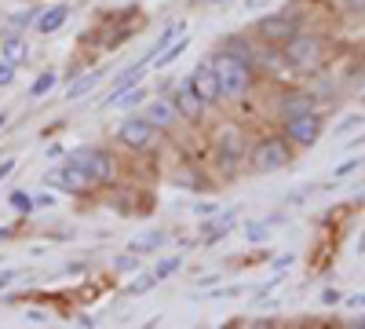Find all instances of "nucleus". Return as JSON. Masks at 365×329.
I'll use <instances>...</instances> for the list:
<instances>
[{
    "instance_id": "1",
    "label": "nucleus",
    "mask_w": 365,
    "mask_h": 329,
    "mask_svg": "<svg viewBox=\"0 0 365 329\" xmlns=\"http://www.w3.org/2000/svg\"><path fill=\"white\" fill-rule=\"evenodd\" d=\"M212 70H216V77H220L223 96L241 99V96H245L249 88H252V74H249V66L241 63L234 51H220L216 59H212Z\"/></svg>"
},
{
    "instance_id": "2",
    "label": "nucleus",
    "mask_w": 365,
    "mask_h": 329,
    "mask_svg": "<svg viewBox=\"0 0 365 329\" xmlns=\"http://www.w3.org/2000/svg\"><path fill=\"white\" fill-rule=\"evenodd\" d=\"M73 168H81L91 183H106V179L113 176V161L106 151H99V146H77V151L66 158Z\"/></svg>"
},
{
    "instance_id": "3",
    "label": "nucleus",
    "mask_w": 365,
    "mask_h": 329,
    "mask_svg": "<svg viewBox=\"0 0 365 329\" xmlns=\"http://www.w3.org/2000/svg\"><path fill=\"white\" fill-rule=\"evenodd\" d=\"M282 48H285L282 59H289L296 70H311V66L322 63V41H318L314 34H296V37H292L289 44H282Z\"/></svg>"
},
{
    "instance_id": "4",
    "label": "nucleus",
    "mask_w": 365,
    "mask_h": 329,
    "mask_svg": "<svg viewBox=\"0 0 365 329\" xmlns=\"http://www.w3.org/2000/svg\"><path fill=\"white\" fill-rule=\"evenodd\" d=\"M292 161V151H289V139H263L252 154V165L256 172H274V168H285Z\"/></svg>"
},
{
    "instance_id": "5",
    "label": "nucleus",
    "mask_w": 365,
    "mask_h": 329,
    "mask_svg": "<svg viewBox=\"0 0 365 329\" xmlns=\"http://www.w3.org/2000/svg\"><path fill=\"white\" fill-rule=\"evenodd\" d=\"M322 117L311 110V113H296V117H289V125H285V136H289V143H296V146H314L318 143V136H322Z\"/></svg>"
},
{
    "instance_id": "6",
    "label": "nucleus",
    "mask_w": 365,
    "mask_h": 329,
    "mask_svg": "<svg viewBox=\"0 0 365 329\" xmlns=\"http://www.w3.org/2000/svg\"><path fill=\"white\" fill-rule=\"evenodd\" d=\"M154 136H158V128L150 125L146 117H128V121L117 128V139L125 146H135V151H146V146L154 143Z\"/></svg>"
},
{
    "instance_id": "7",
    "label": "nucleus",
    "mask_w": 365,
    "mask_h": 329,
    "mask_svg": "<svg viewBox=\"0 0 365 329\" xmlns=\"http://www.w3.org/2000/svg\"><path fill=\"white\" fill-rule=\"evenodd\" d=\"M172 103H175L179 117H187V121H197V117L205 113V106H208V103L197 96V88H194V81H190V77L175 88V99H172Z\"/></svg>"
},
{
    "instance_id": "8",
    "label": "nucleus",
    "mask_w": 365,
    "mask_h": 329,
    "mask_svg": "<svg viewBox=\"0 0 365 329\" xmlns=\"http://www.w3.org/2000/svg\"><path fill=\"white\" fill-rule=\"evenodd\" d=\"M256 29H259V37L270 41V44H289L296 37V22L289 15H267V19H259Z\"/></svg>"
},
{
    "instance_id": "9",
    "label": "nucleus",
    "mask_w": 365,
    "mask_h": 329,
    "mask_svg": "<svg viewBox=\"0 0 365 329\" xmlns=\"http://www.w3.org/2000/svg\"><path fill=\"white\" fill-rule=\"evenodd\" d=\"M48 183L51 187H58V191H70V194H81L91 179L81 172V168H73L70 161H66V168H55V172H48Z\"/></svg>"
},
{
    "instance_id": "10",
    "label": "nucleus",
    "mask_w": 365,
    "mask_h": 329,
    "mask_svg": "<svg viewBox=\"0 0 365 329\" xmlns=\"http://www.w3.org/2000/svg\"><path fill=\"white\" fill-rule=\"evenodd\" d=\"M190 81H194V88H197V96H201L205 103H220V96H223V88H220V77H216V70H212V63L197 66Z\"/></svg>"
},
{
    "instance_id": "11",
    "label": "nucleus",
    "mask_w": 365,
    "mask_h": 329,
    "mask_svg": "<svg viewBox=\"0 0 365 329\" xmlns=\"http://www.w3.org/2000/svg\"><path fill=\"white\" fill-rule=\"evenodd\" d=\"M143 117L154 128H172L175 125V117H179V110H175V103H165V99H158V103H150L146 110H143Z\"/></svg>"
},
{
    "instance_id": "12",
    "label": "nucleus",
    "mask_w": 365,
    "mask_h": 329,
    "mask_svg": "<svg viewBox=\"0 0 365 329\" xmlns=\"http://www.w3.org/2000/svg\"><path fill=\"white\" fill-rule=\"evenodd\" d=\"M70 19V8L66 4H58V8H48L37 15V34H55V29H63Z\"/></svg>"
},
{
    "instance_id": "13",
    "label": "nucleus",
    "mask_w": 365,
    "mask_h": 329,
    "mask_svg": "<svg viewBox=\"0 0 365 329\" xmlns=\"http://www.w3.org/2000/svg\"><path fill=\"white\" fill-rule=\"evenodd\" d=\"M241 154H245V143H241V136L234 128H227L220 136V158H223V165H234Z\"/></svg>"
},
{
    "instance_id": "14",
    "label": "nucleus",
    "mask_w": 365,
    "mask_h": 329,
    "mask_svg": "<svg viewBox=\"0 0 365 329\" xmlns=\"http://www.w3.org/2000/svg\"><path fill=\"white\" fill-rule=\"evenodd\" d=\"M314 110V96L311 92H292L282 99V113L285 117H296V113H311Z\"/></svg>"
},
{
    "instance_id": "15",
    "label": "nucleus",
    "mask_w": 365,
    "mask_h": 329,
    "mask_svg": "<svg viewBox=\"0 0 365 329\" xmlns=\"http://www.w3.org/2000/svg\"><path fill=\"white\" fill-rule=\"evenodd\" d=\"M99 81H103V74H99V70H91V74L77 77V81H73V84L66 88V99H70V103H73V99H84V96L91 92V88L99 84Z\"/></svg>"
},
{
    "instance_id": "16",
    "label": "nucleus",
    "mask_w": 365,
    "mask_h": 329,
    "mask_svg": "<svg viewBox=\"0 0 365 329\" xmlns=\"http://www.w3.org/2000/svg\"><path fill=\"white\" fill-rule=\"evenodd\" d=\"M161 242H165V231H150V234L135 238V242L128 246V253H135V256H139V253H154Z\"/></svg>"
},
{
    "instance_id": "17",
    "label": "nucleus",
    "mask_w": 365,
    "mask_h": 329,
    "mask_svg": "<svg viewBox=\"0 0 365 329\" xmlns=\"http://www.w3.org/2000/svg\"><path fill=\"white\" fill-rule=\"evenodd\" d=\"M22 55H26V41L22 37H8L4 44H0V59H8V63H22Z\"/></svg>"
},
{
    "instance_id": "18",
    "label": "nucleus",
    "mask_w": 365,
    "mask_h": 329,
    "mask_svg": "<svg viewBox=\"0 0 365 329\" xmlns=\"http://www.w3.org/2000/svg\"><path fill=\"white\" fill-rule=\"evenodd\" d=\"M187 48H190V37H187V34H182L179 41H172V44H168V48L161 51V59H158V66H172V63H175V59H179L182 51H187Z\"/></svg>"
},
{
    "instance_id": "19",
    "label": "nucleus",
    "mask_w": 365,
    "mask_h": 329,
    "mask_svg": "<svg viewBox=\"0 0 365 329\" xmlns=\"http://www.w3.org/2000/svg\"><path fill=\"white\" fill-rule=\"evenodd\" d=\"M234 220H237V213L230 208V213H227L223 220H216V223H208V227H205V238H208V242H216V238H223V234L234 227Z\"/></svg>"
},
{
    "instance_id": "20",
    "label": "nucleus",
    "mask_w": 365,
    "mask_h": 329,
    "mask_svg": "<svg viewBox=\"0 0 365 329\" xmlns=\"http://www.w3.org/2000/svg\"><path fill=\"white\" fill-rule=\"evenodd\" d=\"M51 88H55V70H44V74L34 81V88H29V96H34V99H44Z\"/></svg>"
},
{
    "instance_id": "21",
    "label": "nucleus",
    "mask_w": 365,
    "mask_h": 329,
    "mask_svg": "<svg viewBox=\"0 0 365 329\" xmlns=\"http://www.w3.org/2000/svg\"><path fill=\"white\" fill-rule=\"evenodd\" d=\"M179 267H182V260H179V256H168V260H161V263L154 267V278L165 282V278H172V275L179 271Z\"/></svg>"
},
{
    "instance_id": "22",
    "label": "nucleus",
    "mask_w": 365,
    "mask_h": 329,
    "mask_svg": "<svg viewBox=\"0 0 365 329\" xmlns=\"http://www.w3.org/2000/svg\"><path fill=\"white\" fill-rule=\"evenodd\" d=\"M8 205L15 208V213H22V216H26V213H29V208H34V198H29L26 191H11V198H8Z\"/></svg>"
},
{
    "instance_id": "23",
    "label": "nucleus",
    "mask_w": 365,
    "mask_h": 329,
    "mask_svg": "<svg viewBox=\"0 0 365 329\" xmlns=\"http://www.w3.org/2000/svg\"><path fill=\"white\" fill-rule=\"evenodd\" d=\"M15 63H8V59H0V88H8L11 81H15Z\"/></svg>"
},
{
    "instance_id": "24",
    "label": "nucleus",
    "mask_w": 365,
    "mask_h": 329,
    "mask_svg": "<svg viewBox=\"0 0 365 329\" xmlns=\"http://www.w3.org/2000/svg\"><path fill=\"white\" fill-rule=\"evenodd\" d=\"M113 263H117V271H139V260H135V253H125V256H117Z\"/></svg>"
},
{
    "instance_id": "25",
    "label": "nucleus",
    "mask_w": 365,
    "mask_h": 329,
    "mask_svg": "<svg viewBox=\"0 0 365 329\" xmlns=\"http://www.w3.org/2000/svg\"><path fill=\"white\" fill-rule=\"evenodd\" d=\"M361 121H365V113H351L344 125H336V136H347V132H351V128H358Z\"/></svg>"
},
{
    "instance_id": "26",
    "label": "nucleus",
    "mask_w": 365,
    "mask_h": 329,
    "mask_svg": "<svg viewBox=\"0 0 365 329\" xmlns=\"http://www.w3.org/2000/svg\"><path fill=\"white\" fill-rule=\"evenodd\" d=\"M245 238H249V242H263V238H267V223H249Z\"/></svg>"
},
{
    "instance_id": "27",
    "label": "nucleus",
    "mask_w": 365,
    "mask_h": 329,
    "mask_svg": "<svg viewBox=\"0 0 365 329\" xmlns=\"http://www.w3.org/2000/svg\"><path fill=\"white\" fill-rule=\"evenodd\" d=\"M154 282H158L154 275H143V278H135V282L128 285V293H135V296H139V293H146V289H150V285H154Z\"/></svg>"
},
{
    "instance_id": "28",
    "label": "nucleus",
    "mask_w": 365,
    "mask_h": 329,
    "mask_svg": "<svg viewBox=\"0 0 365 329\" xmlns=\"http://www.w3.org/2000/svg\"><path fill=\"white\" fill-rule=\"evenodd\" d=\"M358 165H361V158H351V161H344V165L336 168V176H347V172H354Z\"/></svg>"
},
{
    "instance_id": "29",
    "label": "nucleus",
    "mask_w": 365,
    "mask_h": 329,
    "mask_svg": "<svg viewBox=\"0 0 365 329\" xmlns=\"http://www.w3.org/2000/svg\"><path fill=\"white\" fill-rule=\"evenodd\" d=\"M322 304H340V289H325L322 293Z\"/></svg>"
},
{
    "instance_id": "30",
    "label": "nucleus",
    "mask_w": 365,
    "mask_h": 329,
    "mask_svg": "<svg viewBox=\"0 0 365 329\" xmlns=\"http://www.w3.org/2000/svg\"><path fill=\"white\" fill-rule=\"evenodd\" d=\"M15 168V158H4V161H0V183H4V179H8V172Z\"/></svg>"
},
{
    "instance_id": "31",
    "label": "nucleus",
    "mask_w": 365,
    "mask_h": 329,
    "mask_svg": "<svg viewBox=\"0 0 365 329\" xmlns=\"http://www.w3.org/2000/svg\"><path fill=\"white\" fill-rule=\"evenodd\" d=\"M34 205H41V208H51V205H55V194H41V198H34Z\"/></svg>"
},
{
    "instance_id": "32",
    "label": "nucleus",
    "mask_w": 365,
    "mask_h": 329,
    "mask_svg": "<svg viewBox=\"0 0 365 329\" xmlns=\"http://www.w3.org/2000/svg\"><path fill=\"white\" fill-rule=\"evenodd\" d=\"M11 278H15V271H0V289H8Z\"/></svg>"
},
{
    "instance_id": "33",
    "label": "nucleus",
    "mask_w": 365,
    "mask_h": 329,
    "mask_svg": "<svg viewBox=\"0 0 365 329\" xmlns=\"http://www.w3.org/2000/svg\"><path fill=\"white\" fill-rule=\"evenodd\" d=\"M347 308H365V293H358V296H351V300H347Z\"/></svg>"
},
{
    "instance_id": "34",
    "label": "nucleus",
    "mask_w": 365,
    "mask_h": 329,
    "mask_svg": "<svg viewBox=\"0 0 365 329\" xmlns=\"http://www.w3.org/2000/svg\"><path fill=\"white\" fill-rule=\"evenodd\" d=\"M8 234H11V231H8V227H0V242H4V238H8Z\"/></svg>"
},
{
    "instance_id": "35",
    "label": "nucleus",
    "mask_w": 365,
    "mask_h": 329,
    "mask_svg": "<svg viewBox=\"0 0 365 329\" xmlns=\"http://www.w3.org/2000/svg\"><path fill=\"white\" fill-rule=\"evenodd\" d=\"M4 121H8V113H0V125H4Z\"/></svg>"
},
{
    "instance_id": "36",
    "label": "nucleus",
    "mask_w": 365,
    "mask_h": 329,
    "mask_svg": "<svg viewBox=\"0 0 365 329\" xmlns=\"http://www.w3.org/2000/svg\"><path fill=\"white\" fill-rule=\"evenodd\" d=\"M212 4H223V0H212Z\"/></svg>"
}]
</instances>
